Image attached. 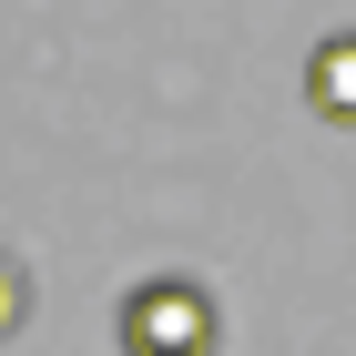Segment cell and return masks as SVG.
<instances>
[{
	"label": "cell",
	"mask_w": 356,
	"mask_h": 356,
	"mask_svg": "<svg viewBox=\"0 0 356 356\" xmlns=\"http://www.w3.org/2000/svg\"><path fill=\"white\" fill-rule=\"evenodd\" d=\"M31 316V275H21V254H0V336Z\"/></svg>",
	"instance_id": "3957f363"
},
{
	"label": "cell",
	"mask_w": 356,
	"mask_h": 356,
	"mask_svg": "<svg viewBox=\"0 0 356 356\" xmlns=\"http://www.w3.org/2000/svg\"><path fill=\"white\" fill-rule=\"evenodd\" d=\"M305 102L326 112V122H346V133H356V31H336V41H316V51H305Z\"/></svg>",
	"instance_id": "7a4b0ae2"
},
{
	"label": "cell",
	"mask_w": 356,
	"mask_h": 356,
	"mask_svg": "<svg viewBox=\"0 0 356 356\" xmlns=\"http://www.w3.org/2000/svg\"><path fill=\"white\" fill-rule=\"evenodd\" d=\"M112 336H122V356H214L224 316L193 275H143L122 296V316H112Z\"/></svg>",
	"instance_id": "6da1fadb"
}]
</instances>
